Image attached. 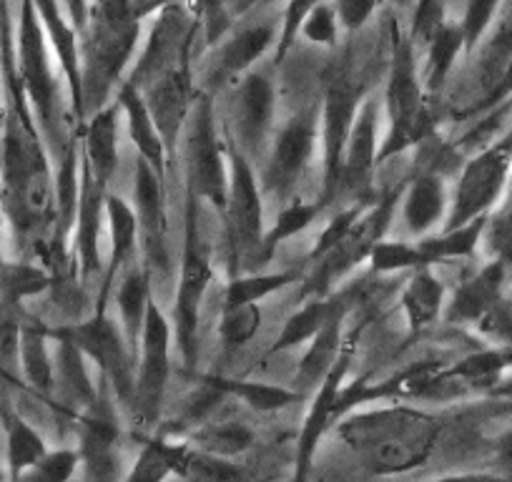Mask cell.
<instances>
[{
	"label": "cell",
	"instance_id": "cell-62",
	"mask_svg": "<svg viewBox=\"0 0 512 482\" xmlns=\"http://www.w3.org/2000/svg\"><path fill=\"white\" fill-rule=\"evenodd\" d=\"M3 229H6V216H3V211H0V267H3V262H6V254H3Z\"/></svg>",
	"mask_w": 512,
	"mask_h": 482
},
{
	"label": "cell",
	"instance_id": "cell-33",
	"mask_svg": "<svg viewBox=\"0 0 512 482\" xmlns=\"http://www.w3.org/2000/svg\"><path fill=\"white\" fill-rule=\"evenodd\" d=\"M48 324L41 319L23 317L18 329V362L26 385L43 400H51L56 392V362L48 349Z\"/></svg>",
	"mask_w": 512,
	"mask_h": 482
},
{
	"label": "cell",
	"instance_id": "cell-29",
	"mask_svg": "<svg viewBox=\"0 0 512 482\" xmlns=\"http://www.w3.org/2000/svg\"><path fill=\"white\" fill-rule=\"evenodd\" d=\"M352 309V302L344 304L332 319H329L327 327L307 344V352L299 359V367L294 372V392L309 400L314 392L322 387V382L327 380L329 372L337 365L339 354H342L344 342H347V334H344V322H347V314Z\"/></svg>",
	"mask_w": 512,
	"mask_h": 482
},
{
	"label": "cell",
	"instance_id": "cell-27",
	"mask_svg": "<svg viewBox=\"0 0 512 482\" xmlns=\"http://www.w3.org/2000/svg\"><path fill=\"white\" fill-rule=\"evenodd\" d=\"M274 43H277V23H251V26L239 28L216 51L211 81L216 86L226 81H241L244 76H249L254 63L267 56Z\"/></svg>",
	"mask_w": 512,
	"mask_h": 482
},
{
	"label": "cell",
	"instance_id": "cell-32",
	"mask_svg": "<svg viewBox=\"0 0 512 482\" xmlns=\"http://www.w3.org/2000/svg\"><path fill=\"white\" fill-rule=\"evenodd\" d=\"M154 297H151V272L144 262H134L118 279L116 307H118V327L128 349L139 357L141 334H144L146 317Z\"/></svg>",
	"mask_w": 512,
	"mask_h": 482
},
{
	"label": "cell",
	"instance_id": "cell-3",
	"mask_svg": "<svg viewBox=\"0 0 512 482\" xmlns=\"http://www.w3.org/2000/svg\"><path fill=\"white\" fill-rule=\"evenodd\" d=\"M161 11L159 3H128L106 0L93 3L88 28L81 36L83 61V103L86 113H98L111 106L113 88L118 91L126 78L128 63L134 61L144 21Z\"/></svg>",
	"mask_w": 512,
	"mask_h": 482
},
{
	"label": "cell",
	"instance_id": "cell-58",
	"mask_svg": "<svg viewBox=\"0 0 512 482\" xmlns=\"http://www.w3.org/2000/svg\"><path fill=\"white\" fill-rule=\"evenodd\" d=\"M196 18H199V28H204V38L209 46L219 43L224 38V33L229 31L231 16L226 11V6H219V3H206V6L194 8Z\"/></svg>",
	"mask_w": 512,
	"mask_h": 482
},
{
	"label": "cell",
	"instance_id": "cell-48",
	"mask_svg": "<svg viewBox=\"0 0 512 482\" xmlns=\"http://www.w3.org/2000/svg\"><path fill=\"white\" fill-rule=\"evenodd\" d=\"M171 475V440L164 435L149 437L139 457L121 482H166Z\"/></svg>",
	"mask_w": 512,
	"mask_h": 482
},
{
	"label": "cell",
	"instance_id": "cell-50",
	"mask_svg": "<svg viewBox=\"0 0 512 482\" xmlns=\"http://www.w3.org/2000/svg\"><path fill=\"white\" fill-rule=\"evenodd\" d=\"M369 267L377 274L420 272V254L415 241H379L369 257Z\"/></svg>",
	"mask_w": 512,
	"mask_h": 482
},
{
	"label": "cell",
	"instance_id": "cell-56",
	"mask_svg": "<svg viewBox=\"0 0 512 482\" xmlns=\"http://www.w3.org/2000/svg\"><path fill=\"white\" fill-rule=\"evenodd\" d=\"M367 206L369 204H352V206H347L344 211H339L337 216H332V221L324 226V231L319 234L317 244H314L312 252H309V262L314 264V262H319L322 257H327V254L337 247L339 241L349 234V229L354 226V221L362 216V211L367 209Z\"/></svg>",
	"mask_w": 512,
	"mask_h": 482
},
{
	"label": "cell",
	"instance_id": "cell-30",
	"mask_svg": "<svg viewBox=\"0 0 512 482\" xmlns=\"http://www.w3.org/2000/svg\"><path fill=\"white\" fill-rule=\"evenodd\" d=\"M116 106L123 113V118H126L128 136H131V144H134L136 154H139V161H144L161 179H166L171 161L164 149V141H161L159 131H156L149 106L144 101V93L128 81H123L116 91Z\"/></svg>",
	"mask_w": 512,
	"mask_h": 482
},
{
	"label": "cell",
	"instance_id": "cell-57",
	"mask_svg": "<svg viewBox=\"0 0 512 482\" xmlns=\"http://www.w3.org/2000/svg\"><path fill=\"white\" fill-rule=\"evenodd\" d=\"M334 13H337L339 28L344 33H357L372 21V16L377 13V3H369V0H337Z\"/></svg>",
	"mask_w": 512,
	"mask_h": 482
},
{
	"label": "cell",
	"instance_id": "cell-13",
	"mask_svg": "<svg viewBox=\"0 0 512 482\" xmlns=\"http://www.w3.org/2000/svg\"><path fill=\"white\" fill-rule=\"evenodd\" d=\"M171 344H174L171 322L166 319L164 309L151 302L144 334H141L139 357H136V392L134 407H131V415L146 430H154L164 412L171 377Z\"/></svg>",
	"mask_w": 512,
	"mask_h": 482
},
{
	"label": "cell",
	"instance_id": "cell-24",
	"mask_svg": "<svg viewBox=\"0 0 512 482\" xmlns=\"http://www.w3.org/2000/svg\"><path fill=\"white\" fill-rule=\"evenodd\" d=\"M507 269L497 262H485L472 277H467L452 292L445 307V319L450 324H480L487 314L495 312L505 299Z\"/></svg>",
	"mask_w": 512,
	"mask_h": 482
},
{
	"label": "cell",
	"instance_id": "cell-45",
	"mask_svg": "<svg viewBox=\"0 0 512 482\" xmlns=\"http://www.w3.org/2000/svg\"><path fill=\"white\" fill-rule=\"evenodd\" d=\"M186 442L196 450L221 457V460H236L251 450L254 432L241 422H209V425L196 427Z\"/></svg>",
	"mask_w": 512,
	"mask_h": 482
},
{
	"label": "cell",
	"instance_id": "cell-12",
	"mask_svg": "<svg viewBox=\"0 0 512 482\" xmlns=\"http://www.w3.org/2000/svg\"><path fill=\"white\" fill-rule=\"evenodd\" d=\"M367 91L352 68H337L324 88L322 116H319V144H322V191L319 206L327 209L339 196L344 151L352 136L354 121L362 108Z\"/></svg>",
	"mask_w": 512,
	"mask_h": 482
},
{
	"label": "cell",
	"instance_id": "cell-10",
	"mask_svg": "<svg viewBox=\"0 0 512 482\" xmlns=\"http://www.w3.org/2000/svg\"><path fill=\"white\" fill-rule=\"evenodd\" d=\"M512 176V126L485 144L457 176L455 191L450 196V216L440 231L460 229L470 221L485 219L500 209L507 196Z\"/></svg>",
	"mask_w": 512,
	"mask_h": 482
},
{
	"label": "cell",
	"instance_id": "cell-7",
	"mask_svg": "<svg viewBox=\"0 0 512 482\" xmlns=\"http://www.w3.org/2000/svg\"><path fill=\"white\" fill-rule=\"evenodd\" d=\"M405 181L392 186L390 191H384L382 196H377V199L362 211V216L354 221L349 234L339 241L337 247H334L327 257L314 262L312 274L304 277V287H302L304 299L332 297L334 287H337L347 274H352L359 264L369 262L374 247H377L379 241H384V236H387V231H390L392 219H395V211L402 201Z\"/></svg>",
	"mask_w": 512,
	"mask_h": 482
},
{
	"label": "cell",
	"instance_id": "cell-19",
	"mask_svg": "<svg viewBox=\"0 0 512 482\" xmlns=\"http://www.w3.org/2000/svg\"><path fill=\"white\" fill-rule=\"evenodd\" d=\"M277 116V88L264 73H249L239 81L231 101L234 144L241 154H259L267 146Z\"/></svg>",
	"mask_w": 512,
	"mask_h": 482
},
{
	"label": "cell",
	"instance_id": "cell-28",
	"mask_svg": "<svg viewBox=\"0 0 512 482\" xmlns=\"http://www.w3.org/2000/svg\"><path fill=\"white\" fill-rule=\"evenodd\" d=\"M477 81L487 103L500 101L512 91V3L502 6L495 26L477 48Z\"/></svg>",
	"mask_w": 512,
	"mask_h": 482
},
{
	"label": "cell",
	"instance_id": "cell-44",
	"mask_svg": "<svg viewBox=\"0 0 512 482\" xmlns=\"http://www.w3.org/2000/svg\"><path fill=\"white\" fill-rule=\"evenodd\" d=\"M465 53V41H462L460 26L452 21L445 23L440 33L435 36V41L427 46L425 56V76H422V83H425L427 96H435L445 88L447 78H450L452 68H455L457 58Z\"/></svg>",
	"mask_w": 512,
	"mask_h": 482
},
{
	"label": "cell",
	"instance_id": "cell-21",
	"mask_svg": "<svg viewBox=\"0 0 512 482\" xmlns=\"http://www.w3.org/2000/svg\"><path fill=\"white\" fill-rule=\"evenodd\" d=\"M111 191L101 189L93 179L91 169L81 156V191H78L76 226L71 236L73 267L81 274L83 284L103 272L101 259V239L106 229V199Z\"/></svg>",
	"mask_w": 512,
	"mask_h": 482
},
{
	"label": "cell",
	"instance_id": "cell-52",
	"mask_svg": "<svg viewBox=\"0 0 512 482\" xmlns=\"http://www.w3.org/2000/svg\"><path fill=\"white\" fill-rule=\"evenodd\" d=\"M81 467V457H78L76 447H61V450H48L38 465H33L21 482H71Z\"/></svg>",
	"mask_w": 512,
	"mask_h": 482
},
{
	"label": "cell",
	"instance_id": "cell-36",
	"mask_svg": "<svg viewBox=\"0 0 512 482\" xmlns=\"http://www.w3.org/2000/svg\"><path fill=\"white\" fill-rule=\"evenodd\" d=\"M352 302L349 294H337V297H327V299H307L302 309L292 314V317L284 322L282 332L277 334L272 347L267 349L264 357H274V354L289 352L294 347H302V344H309L324 327L329 324V319L344 307V304Z\"/></svg>",
	"mask_w": 512,
	"mask_h": 482
},
{
	"label": "cell",
	"instance_id": "cell-9",
	"mask_svg": "<svg viewBox=\"0 0 512 482\" xmlns=\"http://www.w3.org/2000/svg\"><path fill=\"white\" fill-rule=\"evenodd\" d=\"M51 342H68L101 372V380L111 387L121 407L131 412L136 392V357L123 339L121 327L108 317L106 309H96L93 317L73 324L48 327Z\"/></svg>",
	"mask_w": 512,
	"mask_h": 482
},
{
	"label": "cell",
	"instance_id": "cell-40",
	"mask_svg": "<svg viewBox=\"0 0 512 482\" xmlns=\"http://www.w3.org/2000/svg\"><path fill=\"white\" fill-rule=\"evenodd\" d=\"M53 277L46 267L31 259L3 262L0 267V312L21 314L23 302L36 299L51 289Z\"/></svg>",
	"mask_w": 512,
	"mask_h": 482
},
{
	"label": "cell",
	"instance_id": "cell-43",
	"mask_svg": "<svg viewBox=\"0 0 512 482\" xmlns=\"http://www.w3.org/2000/svg\"><path fill=\"white\" fill-rule=\"evenodd\" d=\"M322 211L324 209L319 206V201L292 199L289 204H284L282 209H279L274 224L269 226L267 234H264L262 249H259V257H256V267H264V264L272 262V257L277 254V249L282 247L284 241L307 231L309 226L317 221V216L322 214Z\"/></svg>",
	"mask_w": 512,
	"mask_h": 482
},
{
	"label": "cell",
	"instance_id": "cell-31",
	"mask_svg": "<svg viewBox=\"0 0 512 482\" xmlns=\"http://www.w3.org/2000/svg\"><path fill=\"white\" fill-rule=\"evenodd\" d=\"M81 131V156L91 169L93 179L101 189H111V181L118 171V106L101 108L88 116Z\"/></svg>",
	"mask_w": 512,
	"mask_h": 482
},
{
	"label": "cell",
	"instance_id": "cell-6",
	"mask_svg": "<svg viewBox=\"0 0 512 482\" xmlns=\"http://www.w3.org/2000/svg\"><path fill=\"white\" fill-rule=\"evenodd\" d=\"M13 41H16V71L23 91H26L28 106L36 116V124L46 139V146L56 149V154L61 156L68 144V139H63L61 126V88H58L51 48H48V38L41 18H38L36 3L18 6Z\"/></svg>",
	"mask_w": 512,
	"mask_h": 482
},
{
	"label": "cell",
	"instance_id": "cell-55",
	"mask_svg": "<svg viewBox=\"0 0 512 482\" xmlns=\"http://www.w3.org/2000/svg\"><path fill=\"white\" fill-rule=\"evenodd\" d=\"M314 3H287L282 11V21H279V31H277V43H274V63L282 66L287 61V56L292 53L294 43L297 38L302 36V26L307 13L312 11Z\"/></svg>",
	"mask_w": 512,
	"mask_h": 482
},
{
	"label": "cell",
	"instance_id": "cell-34",
	"mask_svg": "<svg viewBox=\"0 0 512 482\" xmlns=\"http://www.w3.org/2000/svg\"><path fill=\"white\" fill-rule=\"evenodd\" d=\"M0 425L6 435L8 482H21V477L48 455V445L41 432L3 400H0Z\"/></svg>",
	"mask_w": 512,
	"mask_h": 482
},
{
	"label": "cell",
	"instance_id": "cell-42",
	"mask_svg": "<svg viewBox=\"0 0 512 482\" xmlns=\"http://www.w3.org/2000/svg\"><path fill=\"white\" fill-rule=\"evenodd\" d=\"M56 390H61L63 402L81 415L98 395V387L88 377L86 357L73 344L56 342Z\"/></svg>",
	"mask_w": 512,
	"mask_h": 482
},
{
	"label": "cell",
	"instance_id": "cell-23",
	"mask_svg": "<svg viewBox=\"0 0 512 482\" xmlns=\"http://www.w3.org/2000/svg\"><path fill=\"white\" fill-rule=\"evenodd\" d=\"M38 18L46 31L48 48L56 61L58 71H61L63 83L68 88V98H71V113L73 126L83 129L88 121L86 103H83V61H81V36L71 21L66 18L63 8L58 3H36Z\"/></svg>",
	"mask_w": 512,
	"mask_h": 482
},
{
	"label": "cell",
	"instance_id": "cell-47",
	"mask_svg": "<svg viewBox=\"0 0 512 482\" xmlns=\"http://www.w3.org/2000/svg\"><path fill=\"white\" fill-rule=\"evenodd\" d=\"M262 329V307L246 304V307H221L219 339L226 352L246 347L256 332Z\"/></svg>",
	"mask_w": 512,
	"mask_h": 482
},
{
	"label": "cell",
	"instance_id": "cell-26",
	"mask_svg": "<svg viewBox=\"0 0 512 482\" xmlns=\"http://www.w3.org/2000/svg\"><path fill=\"white\" fill-rule=\"evenodd\" d=\"M106 226L108 239H111V254L106 262L101 292H98L96 309H106L108 297L113 294L116 279L136 262V249H139V224H136L134 206L116 194H108L106 199Z\"/></svg>",
	"mask_w": 512,
	"mask_h": 482
},
{
	"label": "cell",
	"instance_id": "cell-22",
	"mask_svg": "<svg viewBox=\"0 0 512 482\" xmlns=\"http://www.w3.org/2000/svg\"><path fill=\"white\" fill-rule=\"evenodd\" d=\"M377 101L372 96L364 98L362 108L354 121L347 151H344L342 179H339V196H349L354 204H372V181L377 171L379 139H377Z\"/></svg>",
	"mask_w": 512,
	"mask_h": 482
},
{
	"label": "cell",
	"instance_id": "cell-37",
	"mask_svg": "<svg viewBox=\"0 0 512 482\" xmlns=\"http://www.w3.org/2000/svg\"><path fill=\"white\" fill-rule=\"evenodd\" d=\"M171 475L181 482H251L239 462L221 460L176 440H171Z\"/></svg>",
	"mask_w": 512,
	"mask_h": 482
},
{
	"label": "cell",
	"instance_id": "cell-16",
	"mask_svg": "<svg viewBox=\"0 0 512 482\" xmlns=\"http://www.w3.org/2000/svg\"><path fill=\"white\" fill-rule=\"evenodd\" d=\"M354 347H357V334H347V342H344V349L339 354L334 370L329 372L322 387L309 397L307 415H304L302 430H299L297 437V450H294L292 482L312 480L319 445L339 425V397H342L344 385H347V375L352 370Z\"/></svg>",
	"mask_w": 512,
	"mask_h": 482
},
{
	"label": "cell",
	"instance_id": "cell-39",
	"mask_svg": "<svg viewBox=\"0 0 512 482\" xmlns=\"http://www.w3.org/2000/svg\"><path fill=\"white\" fill-rule=\"evenodd\" d=\"M512 370V344H497V347L480 349L467 357L457 359L455 365H447V382L457 385L480 387V390H495L505 382V375Z\"/></svg>",
	"mask_w": 512,
	"mask_h": 482
},
{
	"label": "cell",
	"instance_id": "cell-49",
	"mask_svg": "<svg viewBox=\"0 0 512 482\" xmlns=\"http://www.w3.org/2000/svg\"><path fill=\"white\" fill-rule=\"evenodd\" d=\"M480 247L485 249L487 262H497L512 272V209L500 206L487 216Z\"/></svg>",
	"mask_w": 512,
	"mask_h": 482
},
{
	"label": "cell",
	"instance_id": "cell-25",
	"mask_svg": "<svg viewBox=\"0 0 512 482\" xmlns=\"http://www.w3.org/2000/svg\"><path fill=\"white\" fill-rule=\"evenodd\" d=\"M400 206L402 221L407 224L410 234L425 239L437 226L442 229L450 216V194H447L445 176L437 171L420 169L412 179L405 181Z\"/></svg>",
	"mask_w": 512,
	"mask_h": 482
},
{
	"label": "cell",
	"instance_id": "cell-18",
	"mask_svg": "<svg viewBox=\"0 0 512 482\" xmlns=\"http://www.w3.org/2000/svg\"><path fill=\"white\" fill-rule=\"evenodd\" d=\"M134 214L139 224V247L144 264L151 272L166 277L169 262V216H166V179H161L151 166L136 159L134 169Z\"/></svg>",
	"mask_w": 512,
	"mask_h": 482
},
{
	"label": "cell",
	"instance_id": "cell-2",
	"mask_svg": "<svg viewBox=\"0 0 512 482\" xmlns=\"http://www.w3.org/2000/svg\"><path fill=\"white\" fill-rule=\"evenodd\" d=\"M334 432L372 475H405L425 465L435 452L442 425L412 405L372 407L344 417Z\"/></svg>",
	"mask_w": 512,
	"mask_h": 482
},
{
	"label": "cell",
	"instance_id": "cell-38",
	"mask_svg": "<svg viewBox=\"0 0 512 482\" xmlns=\"http://www.w3.org/2000/svg\"><path fill=\"white\" fill-rule=\"evenodd\" d=\"M201 385L211 387L219 395L236 397V400L244 402L246 407H251L254 412H262V415H272V412H282L287 407H292L294 402H304V397L299 392H294L292 387L282 385H269V382H256V380H236V377H221V375H204L199 377Z\"/></svg>",
	"mask_w": 512,
	"mask_h": 482
},
{
	"label": "cell",
	"instance_id": "cell-20",
	"mask_svg": "<svg viewBox=\"0 0 512 482\" xmlns=\"http://www.w3.org/2000/svg\"><path fill=\"white\" fill-rule=\"evenodd\" d=\"M141 93H144V101L149 106L151 118H154L156 131L164 141L169 161H174L179 141L184 136L186 124H189L191 111H194L196 96H199V91H194L191 63L189 66L171 68Z\"/></svg>",
	"mask_w": 512,
	"mask_h": 482
},
{
	"label": "cell",
	"instance_id": "cell-17",
	"mask_svg": "<svg viewBox=\"0 0 512 482\" xmlns=\"http://www.w3.org/2000/svg\"><path fill=\"white\" fill-rule=\"evenodd\" d=\"M317 141L319 121L314 113H299V116L289 118L277 134V139H274L272 151H269L262 176V191L274 196L282 206L289 204L294 199V191H297L304 171L309 169Z\"/></svg>",
	"mask_w": 512,
	"mask_h": 482
},
{
	"label": "cell",
	"instance_id": "cell-46",
	"mask_svg": "<svg viewBox=\"0 0 512 482\" xmlns=\"http://www.w3.org/2000/svg\"><path fill=\"white\" fill-rule=\"evenodd\" d=\"M302 274L297 269L272 274H239L231 277L224 292V307H246V304H262L272 294L292 287L294 282H302Z\"/></svg>",
	"mask_w": 512,
	"mask_h": 482
},
{
	"label": "cell",
	"instance_id": "cell-53",
	"mask_svg": "<svg viewBox=\"0 0 512 482\" xmlns=\"http://www.w3.org/2000/svg\"><path fill=\"white\" fill-rule=\"evenodd\" d=\"M339 33L342 28H339L337 13H334V3H314L312 11L304 18L302 38H307L314 46L337 48Z\"/></svg>",
	"mask_w": 512,
	"mask_h": 482
},
{
	"label": "cell",
	"instance_id": "cell-5",
	"mask_svg": "<svg viewBox=\"0 0 512 482\" xmlns=\"http://www.w3.org/2000/svg\"><path fill=\"white\" fill-rule=\"evenodd\" d=\"M211 282H214V264H211V244L201 224V201L186 191L184 244H181L179 284H176L174 319H171L176 347L186 370H194L199 362L201 307Z\"/></svg>",
	"mask_w": 512,
	"mask_h": 482
},
{
	"label": "cell",
	"instance_id": "cell-64",
	"mask_svg": "<svg viewBox=\"0 0 512 482\" xmlns=\"http://www.w3.org/2000/svg\"><path fill=\"white\" fill-rule=\"evenodd\" d=\"M0 482H8V472L3 465H0Z\"/></svg>",
	"mask_w": 512,
	"mask_h": 482
},
{
	"label": "cell",
	"instance_id": "cell-4",
	"mask_svg": "<svg viewBox=\"0 0 512 482\" xmlns=\"http://www.w3.org/2000/svg\"><path fill=\"white\" fill-rule=\"evenodd\" d=\"M387 134L379 141L377 166L417 149L435 136L425 83L417 73V51L407 31L392 23V53L387 86H384Z\"/></svg>",
	"mask_w": 512,
	"mask_h": 482
},
{
	"label": "cell",
	"instance_id": "cell-1",
	"mask_svg": "<svg viewBox=\"0 0 512 482\" xmlns=\"http://www.w3.org/2000/svg\"><path fill=\"white\" fill-rule=\"evenodd\" d=\"M11 6L0 3V73L6 121L0 136V211L11 224L18 249H51L56 229V174L16 71Z\"/></svg>",
	"mask_w": 512,
	"mask_h": 482
},
{
	"label": "cell",
	"instance_id": "cell-41",
	"mask_svg": "<svg viewBox=\"0 0 512 482\" xmlns=\"http://www.w3.org/2000/svg\"><path fill=\"white\" fill-rule=\"evenodd\" d=\"M485 224H487V216L485 219L470 221V224L460 226V229L440 231V234L425 236V239L415 241L422 269H435L437 264L475 257L477 249H480Z\"/></svg>",
	"mask_w": 512,
	"mask_h": 482
},
{
	"label": "cell",
	"instance_id": "cell-8",
	"mask_svg": "<svg viewBox=\"0 0 512 482\" xmlns=\"http://www.w3.org/2000/svg\"><path fill=\"white\" fill-rule=\"evenodd\" d=\"M229 199L224 209L226 249H229V279L256 269L267 224H264L262 184L256 181L251 161L229 141Z\"/></svg>",
	"mask_w": 512,
	"mask_h": 482
},
{
	"label": "cell",
	"instance_id": "cell-60",
	"mask_svg": "<svg viewBox=\"0 0 512 482\" xmlns=\"http://www.w3.org/2000/svg\"><path fill=\"white\" fill-rule=\"evenodd\" d=\"M432 482H507V477L490 475V472H460V475L437 477Z\"/></svg>",
	"mask_w": 512,
	"mask_h": 482
},
{
	"label": "cell",
	"instance_id": "cell-54",
	"mask_svg": "<svg viewBox=\"0 0 512 482\" xmlns=\"http://www.w3.org/2000/svg\"><path fill=\"white\" fill-rule=\"evenodd\" d=\"M445 23H447V16L442 3H435V0H425V3H420V6L415 8V13H412V26L410 31H407L415 51L417 48H425L427 51V46L435 41L437 33L445 28Z\"/></svg>",
	"mask_w": 512,
	"mask_h": 482
},
{
	"label": "cell",
	"instance_id": "cell-14",
	"mask_svg": "<svg viewBox=\"0 0 512 482\" xmlns=\"http://www.w3.org/2000/svg\"><path fill=\"white\" fill-rule=\"evenodd\" d=\"M116 397L106 382H98V395L81 415H76L78 427V457L91 482H121L123 460L118 450V417Z\"/></svg>",
	"mask_w": 512,
	"mask_h": 482
},
{
	"label": "cell",
	"instance_id": "cell-15",
	"mask_svg": "<svg viewBox=\"0 0 512 482\" xmlns=\"http://www.w3.org/2000/svg\"><path fill=\"white\" fill-rule=\"evenodd\" d=\"M191 11L186 6H174V3L161 6V11L154 16V28H151L144 53L136 61L134 73L126 78L131 86L144 91L171 68L189 66L194 36L199 31V18L196 13L191 16Z\"/></svg>",
	"mask_w": 512,
	"mask_h": 482
},
{
	"label": "cell",
	"instance_id": "cell-59",
	"mask_svg": "<svg viewBox=\"0 0 512 482\" xmlns=\"http://www.w3.org/2000/svg\"><path fill=\"white\" fill-rule=\"evenodd\" d=\"M495 452H497V462H500L502 470L512 477V430L502 432L495 442Z\"/></svg>",
	"mask_w": 512,
	"mask_h": 482
},
{
	"label": "cell",
	"instance_id": "cell-61",
	"mask_svg": "<svg viewBox=\"0 0 512 482\" xmlns=\"http://www.w3.org/2000/svg\"><path fill=\"white\" fill-rule=\"evenodd\" d=\"M3 121H6V98H3V73H0V136H3Z\"/></svg>",
	"mask_w": 512,
	"mask_h": 482
},
{
	"label": "cell",
	"instance_id": "cell-11",
	"mask_svg": "<svg viewBox=\"0 0 512 482\" xmlns=\"http://www.w3.org/2000/svg\"><path fill=\"white\" fill-rule=\"evenodd\" d=\"M186 191L224 214L229 199V154L216 131L214 98L199 93L184 131Z\"/></svg>",
	"mask_w": 512,
	"mask_h": 482
},
{
	"label": "cell",
	"instance_id": "cell-63",
	"mask_svg": "<svg viewBox=\"0 0 512 482\" xmlns=\"http://www.w3.org/2000/svg\"><path fill=\"white\" fill-rule=\"evenodd\" d=\"M502 206H510L512 209V176H510V186H507V196L505 201H502Z\"/></svg>",
	"mask_w": 512,
	"mask_h": 482
},
{
	"label": "cell",
	"instance_id": "cell-35",
	"mask_svg": "<svg viewBox=\"0 0 512 482\" xmlns=\"http://www.w3.org/2000/svg\"><path fill=\"white\" fill-rule=\"evenodd\" d=\"M400 304L402 312H405L407 334L410 337H420L445 312V284L440 282V277L432 269L412 272L410 282L405 284V289L400 294Z\"/></svg>",
	"mask_w": 512,
	"mask_h": 482
},
{
	"label": "cell",
	"instance_id": "cell-51",
	"mask_svg": "<svg viewBox=\"0 0 512 482\" xmlns=\"http://www.w3.org/2000/svg\"><path fill=\"white\" fill-rule=\"evenodd\" d=\"M500 3H467L465 11H462V18L457 21L462 33V41H465V56H472L477 53V48L482 46V41L487 38L490 28L495 26L497 13H500Z\"/></svg>",
	"mask_w": 512,
	"mask_h": 482
}]
</instances>
